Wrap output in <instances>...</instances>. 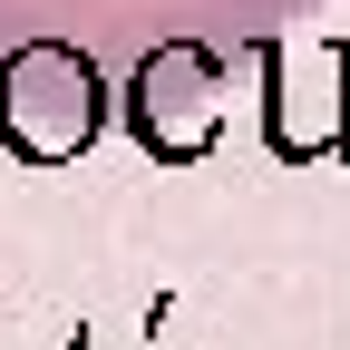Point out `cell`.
Here are the masks:
<instances>
[{
    "mask_svg": "<svg viewBox=\"0 0 350 350\" xmlns=\"http://www.w3.org/2000/svg\"><path fill=\"white\" fill-rule=\"evenodd\" d=\"M301 10L312 0H0V49H68L117 107V88L165 49H195L224 68L273 59Z\"/></svg>",
    "mask_w": 350,
    "mask_h": 350,
    "instance_id": "obj_1",
    "label": "cell"
}]
</instances>
